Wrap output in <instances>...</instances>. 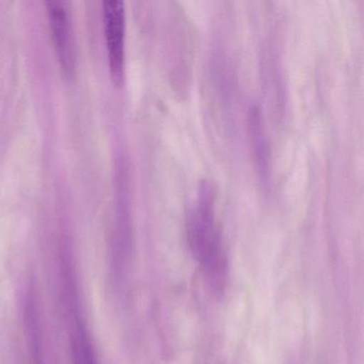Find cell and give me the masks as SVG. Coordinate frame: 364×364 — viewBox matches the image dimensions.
I'll return each instance as SVG.
<instances>
[{
	"mask_svg": "<svg viewBox=\"0 0 364 364\" xmlns=\"http://www.w3.org/2000/svg\"><path fill=\"white\" fill-rule=\"evenodd\" d=\"M216 191L212 183L203 181L195 204L187 215L186 233L189 248L199 264L213 291L221 294L227 287L229 268L223 238L215 214Z\"/></svg>",
	"mask_w": 364,
	"mask_h": 364,
	"instance_id": "6da1fadb",
	"label": "cell"
},
{
	"mask_svg": "<svg viewBox=\"0 0 364 364\" xmlns=\"http://www.w3.org/2000/svg\"><path fill=\"white\" fill-rule=\"evenodd\" d=\"M103 14L110 76L114 84L120 86L125 71L124 3L120 0L104 1Z\"/></svg>",
	"mask_w": 364,
	"mask_h": 364,
	"instance_id": "7a4b0ae2",
	"label": "cell"
},
{
	"mask_svg": "<svg viewBox=\"0 0 364 364\" xmlns=\"http://www.w3.org/2000/svg\"><path fill=\"white\" fill-rule=\"evenodd\" d=\"M48 20L61 67L68 75L75 68V40L71 10L67 1H48Z\"/></svg>",
	"mask_w": 364,
	"mask_h": 364,
	"instance_id": "3957f363",
	"label": "cell"
},
{
	"mask_svg": "<svg viewBox=\"0 0 364 364\" xmlns=\"http://www.w3.org/2000/svg\"><path fill=\"white\" fill-rule=\"evenodd\" d=\"M249 131H250L251 146H252V153L255 155L257 170L261 173V178L267 180L269 174V154H268V146L264 136L263 127H262L261 116L257 108H251Z\"/></svg>",
	"mask_w": 364,
	"mask_h": 364,
	"instance_id": "277c9868",
	"label": "cell"
},
{
	"mask_svg": "<svg viewBox=\"0 0 364 364\" xmlns=\"http://www.w3.org/2000/svg\"><path fill=\"white\" fill-rule=\"evenodd\" d=\"M73 364H97L92 345L84 328L78 327L72 342Z\"/></svg>",
	"mask_w": 364,
	"mask_h": 364,
	"instance_id": "5b68a950",
	"label": "cell"
}]
</instances>
